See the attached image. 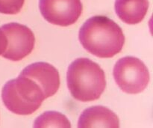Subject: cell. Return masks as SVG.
<instances>
[{
  "label": "cell",
  "instance_id": "cell-1",
  "mask_svg": "<svg viewBox=\"0 0 153 128\" xmlns=\"http://www.w3.org/2000/svg\"><path fill=\"white\" fill-rule=\"evenodd\" d=\"M79 38L88 52L102 58H112L120 52L125 43L122 28L105 16L88 19L79 30Z\"/></svg>",
  "mask_w": 153,
  "mask_h": 128
},
{
  "label": "cell",
  "instance_id": "cell-2",
  "mask_svg": "<svg viewBox=\"0 0 153 128\" xmlns=\"http://www.w3.org/2000/svg\"><path fill=\"white\" fill-rule=\"evenodd\" d=\"M67 82L72 96L82 102L98 100L106 87L104 70L87 58H77L70 64Z\"/></svg>",
  "mask_w": 153,
  "mask_h": 128
},
{
  "label": "cell",
  "instance_id": "cell-3",
  "mask_svg": "<svg viewBox=\"0 0 153 128\" xmlns=\"http://www.w3.org/2000/svg\"><path fill=\"white\" fill-rule=\"evenodd\" d=\"M1 98L9 111L16 115H28L36 112L46 97L38 84L19 75L6 82L1 91Z\"/></svg>",
  "mask_w": 153,
  "mask_h": 128
},
{
  "label": "cell",
  "instance_id": "cell-4",
  "mask_svg": "<svg viewBox=\"0 0 153 128\" xmlns=\"http://www.w3.org/2000/svg\"><path fill=\"white\" fill-rule=\"evenodd\" d=\"M114 80L125 93L136 94L147 87L150 76L146 64L139 58L126 56L120 58L113 70Z\"/></svg>",
  "mask_w": 153,
  "mask_h": 128
},
{
  "label": "cell",
  "instance_id": "cell-5",
  "mask_svg": "<svg viewBox=\"0 0 153 128\" xmlns=\"http://www.w3.org/2000/svg\"><path fill=\"white\" fill-rule=\"evenodd\" d=\"M6 39V48L2 57L18 61L28 56L34 49L35 37L28 26L17 22H10L0 27Z\"/></svg>",
  "mask_w": 153,
  "mask_h": 128
},
{
  "label": "cell",
  "instance_id": "cell-6",
  "mask_svg": "<svg viewBox=\"0 0 153 128\" xmlns=\"http://www.w3.org/2000/svg\"><path fill=\"white\" fill-rule=\"evenodd\" d=\"M39 8L47 22L60 26L74 24L83 10L81 0H40Z\"/></svg>",
  "mask_w": 153,
  "mask_h": 128
},
{
  "label": "cell",
  "instance_id": "cell-7",
  "mask_svg": "<svg viewBox=\"0 0 153 128\" xmlns=\"http://www.w3.org/2000/svg\"><path fill=\"white\" fill-rule=\"evenodd\" d=\"M19 75L26 76L38 84L46 99L56 94L61 84L58 70L52 64L43 61L27 66Z\"/></svg>",
  "mask_w": 153,
  "mask_h": 128
},
{
  "label": "cell",
  "instance_id": "cell-8",
  "mask_svg": "<svg viewBox=\"0 0 153 128\" xmlns=\"http://www.w3.org/2000/svg\"><path fill=\"white\" fill-rule=\"evenodd\" d=\"M79 128L120 127L117 115L111 109L102 106H92L83 111L78 121Z\"/></svg>",
  "mask_w": 153,
  "mask_h": 128
},
{
  "label": "cell",
  "instance_id": "cell-9",
  "mask_svg": "<svg viewBox=\"0 0 153 128\" xmlns=\"http://www.w3.org/2000/svg\"><path fill=\"white\" fill-rule=\"evenodd\" d=\"M115 11L124 22L134 25L144 19L149 8L148 0H116Z\"/></svg>",
  "mask_w": 153,
  "mask_h": 128
},
{
  "label": "cell",
  "instance_id": "cell-10",
  "mask_svg": "<svg viewBox=\"0 0 153 128\" xmlns=\"http://www.w3.org/2000/svg\"><path fill=\"white\" fill-rule=\"evenodd\" d=\"M34 128L45 127H71V124L68 118L63 114L55 111H49L42 114L37 118L33 124Z\"/></svg>",
  "mask_w": 153,
  "mask_h": 128
},
{
  "label": "cell",
  "instance_id": "cell-11",
  "mask_svg": "<svg viewBox=\"0 0 153 128\" xmlns=\"http://www.w3.org/2000/svg\"><path fill=\"white\" fill-rule=\"evenodd\" d=\"M25 0H0V13L16 14L23 7Z\"/></svg>",
  "mask_w": 153,
  "mask_h": 128
},
{
  "label": "cell",
  "instance_id": "cell-12",
  "mask_svg": "<svg viewBox=\"0 0 153 128\" xmlns=\"http://www.w3.org/2000/svg\"><path fill=\"white\" fill-rule=\"evenodd\" d=\"M6 48V39L4 33L0 28V55H2Z\"/></svg>",
  "mask_w": 153,
  "mask_h": 128
}]
</instances>
